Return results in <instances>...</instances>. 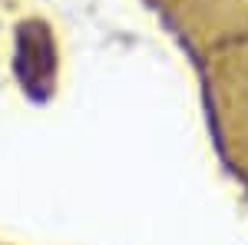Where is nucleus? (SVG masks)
<instances>
[{
	"label": "nucleus",
	"mask_w": 248,
	"mask_h": 245,
	"mask_svg": "<svg viewBox=\"0 0 248 245\" xmlns=\"http://www.w3.org/2000/svg\"><path fill=\"white\" fill-rule=\"evenodd\" d=\"M20 80L27 86V93L43 96L50 90V80H53V47L43 30L37 27H23V37H20Z\"/></svg>",
	"instance_id": "obj_1"
}]
</instances>
